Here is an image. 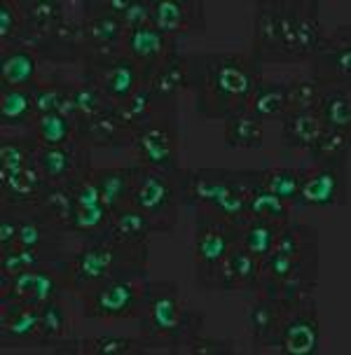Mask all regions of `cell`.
Masks as SVG:
<instances>
[{
    "label": "cell",
    "mask_w": 351,
    "mask_h": 355,
    "mask_svg": "<svg viewBox=\"0 0 351 355\" xmlns=\"http://www.w3.org/2000/svg\"><path fill=\"white\" fill-rule=\"evenodd\" d=\"M263 78L265 68L251 54L215 52L190 59L195 107L211 122H227L229 117L246 112L248 101Z\"/></svg>",
    "instance_id": "cell-1"
},
{
    "label": "cell",
    "mask_w": 351,
    "mask_h": 355,
    "mask_svg": "<svg viewBox=\"0 0 351 355\" xmlns=\"http://www.w3.org/2000/svg\"><path fill=\"white\" fill-rule=\"evenodd\" d=\"M145 245H129L115 241L108 234L85 239L78 252L61 264V285L78 297L87 295L97 285L120 276L143 274Z\"/></svg>",
    "instance_id": "cell-2"
},
{
    "label": "cell",
    "mask_w": 351,
    "mask_h": 355,
    "mask_svg": "<svg viewBox=\"0 0 351 355\" xmlns=\"http://www.w3.org/2000/svg\"><path fill=\"white\" fill-rule=\"evenodd\" d=\"M251 175L229 173L220 168L181 171L178 189L185 204L195 206L199 215H213L234 225H244L248 218L246 185Z\"/></svg>",
    "instance_id": "cell-3"
},
{
    "label": "cell",
    "mask_w": 351,
    "mask_h": 355,
    "mask_svg": "<svg viewBox=\"0 0 351 355\" xmlns=\"http://www.w3.org/2000/svg\"><path fill=\"white\" fill-rule=\"evenodd\" d=\"M188 304L176 283H148L138 322L140 334L150 341H176L188 332Z\"/></svg>",
    "instance_id": "cell-4"
},
{
    "label": "cell",
    "mask_w": 351,
    "mask_h": 355,
    "mask_svg": "<svg viewBox=\"0 0 351 355\" xmlns=\"http://www.w3.org/2000/svg\"><path fill=\"white\" fill-rule=\"evenodd\" d=\"M178 199H181L178 178L174 180L169 173L133 164L131 192L126 204L143 213L152 222L155 232H169L176 225Z\"/></svg>",
    "instance_id": "cell-5"
},
{
    "label": "cell",
    "mask_w": 351,
    "mask_h": 355,
    "mask_svg": "<svg viewBox=\"0 0 351 355\" xmlns=\"http://www.w3.org/2000/svg\"><path fill=\"white\" fill-rule=\"evenodd\" d=\"M148 281L143 274L120 276L106 281L82 295V313L94 320H126L138 318L143 309Z\"/></svg>",
    "instance_id": "cell-6"
},
{
    "label": "cell",
    "mask_w": 351,
    "mask_h": 355,
    "mask_svg": "<svg viewBox=\"0 0 351 355\" xmlns=\"http://www.w3.org/2000/svg\"><path fill=\"white\" fill-rule=\"evenodd\" d=\"M82 78L101 89V94L115 105H124L140 87L145 85V73L136 61L129 59L122 49L94 52L87 56Z\"/></svg>",
    "instance_id": "cell-7"
},
{
    "label": "cell",
    "mask_w": 351,
    "mask_h": 355,
    "mask_svg": "<svg viewBox=\"0 0 351 355\" xmlns=\"http://www.w3.org/2000/svg\"><path fill=\"white\" fill-rule=\"evenodd\" d=\"M279 28L284 63H304L323 37L318 5L307 0H279Z\"/></svg>",
    "instance_id": "cell-8"
},
{
    "label": "cell",
    "mask_w": 351,
    "mask_h": 355,
    "mask_svg": "<svg viewBox=\"0 0 351 355\" xmlns=\"http://www.w3.org/2000/svg\"><path fill=\"white\" fill-rule=\"evenodd\" d=\"M239 230L241 225H234V222L213 218V215H199L193 236V262L199 271L204 288H211L218 266L237 248Z\"/></svg>",
    "instance_id": "cell-9"
},
{
    "label": "cell",
    "mask_w": 351,
    "mask_h": 355,
    "mask_svg": "<svg viewBox=\"0 0 351 355\" xmlns=\"http://www.w3.org/2000/svg\"><path fill=\"white\" fill-rule=\"evenodd\" d=\"M131 150L138 166H148L162 173H181L178 168V129L169 117L157 115L136 129L131 138Z\"/></svg>",
    "instance_id": "cell-10"
},
{
    "label": "cell",
    "mask_w": 351,
    "mask_h": 355,
    "mask_svg": "<svg viewBox=\"0 0 351 355\" xmlns=\"http://www.w3.org/2000/svg\"><path fill=\"white\" fill-rule=\"evenodd\" d=\"M311 78L323 89L347 87L351 82V26L342 24L333 33L321 37L318 49L309 59Z\"/></svg>",
    "instance_id": "cell-11"
},
{
    "label": "cell",
    "mask_w": 351,
    "mask_h": 355,
    "mask_svg": "<svg viewBox=\"0 0 351 355\" xmlns=\"http://www.w3.org/2000/svg\"><path fill=\"white\" fill-rule=\"evenodd\" d=\"M321 344V322L314 302L304 300L286 306L284 322L277 339L281 355H314Z\"/></svg>",
    "instance_id": "cell-12"
},
{
    "label": "cell",
    "mask_w": 351,
    "mask_h": 355,
    "mask_svg": "<svg viewBox=\"0 0 351 355\" xmlns=\"http://www.w3.org/2000/svg\"><path fill=\"white\" fill-rule=\"evenodd\" d=\"M33 159L40 166L42 175L47 178L49 185H66L82 178L92 171L89 166V145L78 136L73 143L61 145V148H38Z\"/></svg>",
    "instance_id": "cell-13"
},
{
    "label": "cell",
    "mask_w": 351,
    "mask_h": 355,
    "mask_svg": "<svg viewBox=\"0 0 351 355\" xmlns=\"http://www.w3.org/2000/svg\"><path fill=\"white\" fill-rule=\"evenodd\" d=\"M150 24L171 40L204 31V5L199 0H152Z\"/></svg>",
    "instance_id": "cell-14"
},
{
    "label": "cell",
    "mask_w": 351,
    "mask_h": 355,
    "mask_svg": "<svg viewBox=\"0 0 351 355\" xmlns=\"http://www.w3.org/2000/svg\"><path fill=\"white\" fill-rule=\"evenodd\" d=\"M344 164L340 166H311L302 171L300 178V194L297 204L307 208H330L335 204H347V199H342V189L347 185L342 175Z\"/></svg>",
    "instance_id": "cell-15"
},
{
    "label": "cell",
    "mask_w": 351,
    "mask_h": 355,
    "mask_svg": "<svg viewBox=\"0 0 351 355\" xmlns=\"http://www.w3.org/2000/svg\"><path fill=\"white\" fill-rule=\"evenodd\" d=\"M174 49H176V40L159 33L152 24H140V26L126 28L122 42V52L143 68L145 80L162 63L164 56L171 54Z\"/></svg>",
    "instance_id": "cell-16"
},
{
    "label": "cell",
    "mask_w": 351,
    "mask_h": 355,
    "mask_svg": "<svg viewBox=\"0 0 351 355\" xmlns=\"http://www.w3.org/2000/svg\"><path fill=\"white\" fill-rule=\"evenodd\" d=\"M145 87L150 89L159 110L164 105L174 103L183 92L190 89V59L183 56L178 49H174L171 54L164 56L162 63L145 80Z\"/></svg>",
    "instance_id": "cell-17"
},
{
    "label": "cell",
    "mask_w": 351,
    "mask_h": 355,
    "mask_svg": "<svg viewBox=\"0 0 351 355\" xmlns=\"http://www.w3.org/2000/svg\"><path fill=\"white\" fill-rule=\"evenodd\" d=\"M78 136L89 148H117L129 145L133 138V129L124 122L120 105L106 107L101 115L78 124Z\"/></svg>",
    "instance_id": "cell-18"
},
{
    "label": "cell",
    "mask_w": 351,
    "mask_h": 355,
    "mask_svg": "<svg viewBox=\"0 0 351 355\" xmlns=\"http://www.w3.org/2000/svg\"><path fill=\"white\" fill-rule=\"evenodd\" d=\"M251 56L260 66L267 63H284L281 52V28H279V0L272 3H258V17L253 28Z\"/></svg>",
    "instance_id": "cell-19"
},
{
    "label": "cell",
    "mask_w": 351,
    "mask_h": 355,
    "mask_svg": "<svg viewBox=\"0 0 351 355\" xmlns=\"http://www.w3.org/2000/svg\"><path fill=\"white\" fill-rule=\"evenodd\" d=\"M260 278H263V262L237 245L213 274L211 288H218L222 293H229V290H255Z\"/></svg>",
    "instance_id": "cell-20"
},
{
    "label": "cell",
    "mask_w": 351,
    "mask_h": 355,
    "mask_svg": "<svg viewBox=\"0 0 351 355\" xmlns=\"http://www.w3.org/2000/svg\"><path fill=\"white\" fill-rule=\"evenodd\" d=\"M286 306L279 302L270 300V297L258 295L255 302L248 306L246 322H248V334H251L255 346H272L277 344L281 322H284Z\"/></svg>",
    "instance_id": "cell-21"
},
{
    "label": "cell",
    "mask_w": 351,
    "mask_h": 355,
    "mask_svg": "<svg viewBox=\"0 0 351 355\" xmlns=\"http://www.w3.org/2000/svg\"><path fill=\"white\" fill-rule=\"evenodd\" d=\"M279 122H281V141H284V145L295 152H302V155H309L316 141L321 138V133L325 131L316 110L286 112Z\"/></svg>",
    "instance_id": "cell-22"
},
{
    "label": "cell",
    "mask_w": 351,
    "mask_h": 355,
    "mask_svg": "<svg viewBox=\"0 0 351 355\" xmlns=\"http://www.w3.org/2000/svg\"><path fill=\"white\" fill-rule=\"evenodd\" d=\"M246 112L260 122H279L288 112V80H270L265 75L255 87Z\"/></svg>",
    "instance_id": "cell-23"
},
{
    "label": "cell",
    "mask_w": 351,
    "mask_h": 355,
    "mask_svg": "<svg viewBox=\"0 0 351 355\" xmlns=\"http://www.w3.org/2000/svg\"><path fill=\"white\" fill-rule=\"evenodd\" d=\"M40 320L42 306H33L26 302H3L0 325H3L5 339L40 341Z\"/></svg>",
    "instance_id": "cell-24"
},
{
    "label": "cell",
    "mask_w": 351,
    "mask_h": 355,
    "mask_svg": "<svg viewBox=\"0 0 351 355\" xmlns=\"http://www.w3.org/2000/svg\"><path fill=\"white\" fill-rule=\"evenodd\" d=\"M246 208H248V218L251 220H267V222H277V225H288L293 220V206L281 201L279 196H274L272 192H267L258 182V173L248 178Z\"/></svg>",
    "instance_id": "cell-25"
},
{
    "label": "cell",
    "mask_w": 351,
    "mask_h": 355,
    "mask_svg": "<svg viewBox=\"0 0 351 355\" xmlns=\"http://www.w3.org/2000/svg\"><path fill=\"white\" fill-rule=\"evenodd\" d=\"M104 234L129 245H145L150 234H155V227H152V222L143 213H138L136 208L126 204L111 213V220H108Z\"/></svg>",
    "instance_id": "cell-26"
},
{
    "label": "cell",
    "mask_w": 351,
    "mask_h": 355,
    "mask_svg": "<svg viewBox=\"0 0 351 355\" xmlns=\"http://www.w3.org/2000/svg\"><path fill=\"white\" fill-rule=\"evenodd\" d=\"M38 75V54L28 47L3 52L0 59V85L3 89H31Z\"/></svg>",
    "instance_id": "cell-27"
},
{
    "label": "cell",
    "mask_w": 351,
    "mask_h": 355,
    "mask_svg": "<svg viewBox=\"0 0 351 355\" xmlns=\"http://www.w3.org/2000/svg\"><path fill=\"white\" fill-rule=\"evenodd\" d=\"M124 33H126V26L120 17L104 15V12L85 17V37L89 44V54L122 49Z\"/></svg>",
    "instance_id": "cell-28"
},
{
    "label": "cell",
    "mask_w": 351,
    "mask_h": 355,
    "mask_svg": "<svg viewBox=\"0 0 351 355\" xmlns=\"http://www.w3.org/2000/svg\"><path fill=\"white\" fill-rule=\"evenodd\" d=\"M35 213L40 215L49 227L68 232L70 222H73V215H75V196H73L70 182H66V185H49L44 189Z\"/></svg>",
    "instance_id": "cell-29"
},
{
    "label": "cell",
    "mask_w": 351,
    "mask_h": 355,
    "mask_svg": "<svg viewBox=\"0 0 351 355\" xmlns=\"http://www.w3.org/2000/svg\"><path fill=\"white\" fill-rule=\"evenodd\" d=\"M19 10H22L24 31L35 35L33 44L66 19L63 3L59 0H28V3H19Z\"/></svg>",
    "instance_id": "cell-30"
},
{
    "label": "cell",
    "mask_w": 351,
    "mask_h": 355,
    "mask_svg": "<svg viewBox=\"0 0 351 355\" xmlns=\"http://www.w3.org/2000/svg\"><path fill=\"white\" fill-rule=\"evenodd\" d=\"M286 225H277V222L267 220H248L241 225L239 230V248L251 252L253 257H258L260 262H265L267 257L274 252V245L279 241V234Z\"/></svg>",
    "instance_id": "cell-31"
},
{
    "label": "cell",
    "mask_w": 351,
    "mask_h": 355,
    "mask_svg": "<svg viewBox=\"0 0 351 355\" xmlns=\"http://www.w3.org/2000/svg\"><path fill=\"white\" fill-rule=\"evenodd\" d=\"M94 180L99 185L101 199L108 211H117V208L126 206L131 192V173L133 166H122V168H92Z\"/></svg>",
    "instance_id": "cell-32"
},
{
    "label": "cell",
    "mask_w": 351,
    "mask_h": 355,
    "mask_svg": "<svg viewBox=\"0 0 351 355\" xmlns=\"http://www.w3.org/2000/svg\"><path fill=\"white\" fill-rule=\"evenodd\" d=\"M33 133L38 148H61L78 138V124L63 112H44L35 117Z\"/></svg>",
    "instance_id": "cell-33"
},
{
    "label": "cell",
    "mask_w": 351,
    "mask_h": 355,
    "mask_svg": "<svg viewBox=\"0 0 351 355\" xmlns=\"http://www.w3.org/2000/svg\"><path fill=\"white\" fill-rule=\"evenodd\" d=\"M314 110L325 129L351 131V96L347 87L323 89Z\"/></svg>",
    "instance_id": "cell-34"
},
{
    "label": "cell",
    "mask_w": 351,
    "mask_h": 355,
    "mask_svg": "<svg viewBox=\"0 0 351 355\" xmlns=\"http://www.w3.org/2000/svg\"><path fill=\"white\" fill-rule=\"evenodd\" d=\"M35 103L31 89H0V124L28 126L35 124Z\"/></svg>",
    "instance_id": "cell-35"
},
{
    "label": "cell",
    "mask_w": 351,
    "mask_h": 355,
    "mask_svg": "<svg viewBox=\"0 0 351 355\" xmlns=\"http://www.w3.org/2000/svg\"><path fill=\"white\" fill-rule=\"evenodd\" d=\"M222 126H225L222 129L225 145L232 150H258L265 141V124L248 112L229 117L227 122H222Z\"/></svg>",
    "instance_id": "cell-36"
},
{
    "label": "cell",
    "mask_w": 351,
    "mask_h": 355,
    "mask_svg": "<svg viewBox=\"0 0 351 355\" xmlns=\"http://www.w3.org/2000/svg\"><path fill=\"white\" fill-rule=\"evenodd\" d=\"M307 157L314 166H340L349 157V131L325 129Z\"/></svg>",
    "instance_id": "cell-37"
},
{
    "label": "cell",
    "mask_w": 351,
    "mask_h": 355,
    "mask_svg": "<svg viewBox=\"0 0 351 355\" xmlns=\"http://www.w3.org/2000/svg\"><path fill=\"white\" fill-rule=\"evenodd\" d=\"M68 94H70V103H73V110H75V124L87 122V119L101 115L106 107L115 105L101 94L99 87H94L92 82L85 78H82L78 85H70Z\"/></svg>",
    "instance_id": "cell-38"
},
{
    "label": "cell",
    "mask_w": 351,
    "mask_h": 355,
    "mask_svg": "<svg viewBox=\"0 0 351 355\" xmlns=\"http://www.w3.org/2000/svg\"><path fill=\"white\" fill-rule=\"evenodd\" d=\"M300 178L302 171L291 168V166H274L267 168L263 173H258V182L263 185L267 192H272L274 196H279L286 204H297V194H300Z\"/></svg>",
    "instance_id": "cell-39"
},
{
    "label": "cell",
    "mask_w": 351,
    "mask_h": 355,
    "mask_svg": "<svg viewBox=\"0 0 351 355\" xmlns=\"http://www.w3.org/2000/svg\"><path fill=\"white\" fill-rule=\"evenodd\" d=\"M33 152H35V143L26 145L22 141H15V138H10V141L5 138L0 143V185L22 173L31 164V159H33Z\"/></svg>",
    "instance_id": "cell-40"
},
{
    "label": "cell",
    "mask_w": 351,
    "mask_h": 355,
    "mask_svg": "<svg viewBox=\"0 0 351 355\" xmlns=\"http://www.w3.org/2000/svg\"><path fill=\"white\" fill-rule=\"evenodd\" d=\"M323 87L311 75H295L288 80V112L295 110H314Z\"/></svg>",
    "instance_id": "cell-41"
},
{
    "label": "cell",
    "mask_w": 351,
    "mask_h": 355,
    "mask_svg": "<svg viewBox=\"0 0 351 355\" xmlns=\"http://www.w3.org/2000/svg\"><path fill=\"white\" fill-rule=\"evenodd\" d=\"M78 353H85V355H131V353H143V344L136 339L92 337V339L80 341Z\"/></svg>",
    "instance_id": "cell-42"
},
{
    "label": "cell",
    "mask_w": 351,
    "mask_h": 355,
    "mask_svg": "<svg viewBox=\"0 0 351 355\" xmlns=\"http://www.w3.org/2000/svg\"><path fill=\"white\" fill-rule=\"evenodd\" d=\"M68 315L59 304V297L42 306V320H40V344H52L68 337Z\"/></svg>",
    "instance_id": "cell-43"
},
{
    "label": "cell",
    "mask_w": 351,
    "mask_h": 355,
    "mask_svg": "<svg viewBox=\"0 0 351 355\" xmlns=\"http://www.w3.org/2000/svg\"><path fill=\"white\" fill-rule=\"evenodd\" d=\"M24 31V19L19 3L15 0H3L0 3V42L3 47H10L12 42H17V37Z\"/></svg>",
    "instance_id": "cell-44"
},
{
    "label": "cell",
    "mask_w": 351,
    "mask_h": 355,
    "mask_svg": "<svg viewBox=\"0 0 351 355\" xmlns=\"http://www.w3.org/2000/svg\"><path fill=\"white\" fill-rule=\"evenodd\" d=\"M47 222L40 215L38 218H28L24 222H19V241L17 248H26V250H40L42 241H44V230H47Z\"/></svg>",
    "instance_id": "cell-45"
},
{
    "label": "cell",
    "mask_w": 351,
    "mask_h": 355,
    "mask_svg": "<svg viewBox=\"0 0 351 355\" xmlns=\"http://www.w3.org/2000/svg\"><path fill=\"white\" fill-rule=\"evenodd\" d=\"M190 353L197 355H227L234 353V348L227 341L206 339V337H190Z\"/></svg>",
    "instance_id": "cell-46"
},
{
    "label": "cell",
    "mask_w": 351,
    "mask_h": 355,
    "mask_svg": "<svg viewBox=\"0 0 351 355\" xmlns=\"http://www.w3.org/2000/svg\"><path fill=\"white\" fill-rule=\"evenodd\" d=\"M19 241V222L10 215H3L0 220V252H8L12 248H17Z\"/></svg>",
    "instance_id": "cell-47"
}]
</instances>
